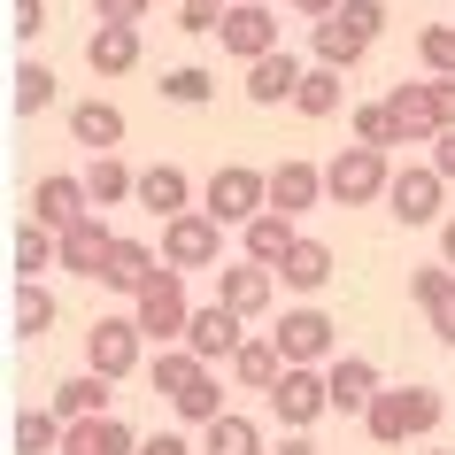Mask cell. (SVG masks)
Wrapping results in <instances>:
<instances>
[{
	"instance_id": "cell-40",
	"label": "cell",
	"mask_w": 455,
	"mask_h": 455,
	"mask_svg": "<svg viewBox=\"0 0 455 455\" xmlns=\"http://www.w3.org/2000/svg\"><path fill=\"white\" fill-rule=\"evenodd\" d=\"M54 93H62V85H54L47 62H24V70H16V116H39V108H54Z\"/></svg>"
},
{
	"instance_id": "cell-38",
	"label": "cell",
	"mask_w": 455,
	"mask_h": 455,
	"mask_svg": "<svg viewBox=\"0 0 455 455\" xmlns=\"http://www.w3.org/2000/svg\"><path fill=\"white\" fill-rule=\"evenodd\" d=\"M209 93H216V77L201 70V62H178V70H163V100H170V108H209Z\"/></svg>"
},
{
	"instance_id": "cell-30",
	"label": "cell",
	"mask_w": 455,
	"mask_h": 455,
	"mask_svg": "<svg viewBox=\"0 0 455 455\" xmlns=\"http://www.w3.org/2000/svg\"><path fill=\"white\" fill-rule=\"evenodd\" d=\"M232 379H240L247 394H270V386L286 379V347H278V339H240V355H232Z\"/></svg>"
},
{
	"instance_id": "cell-6",
	"label": "cell",
	"mask_w": 455,
	"mask_h": 455,
	"mask_svg": "<svg viewBox=\"0 0 455 455\" xmlns=\"http://www.w3.org/2000/svg\"><path fill=\"white\" fill-rule=\"evenodd\" d=\"M132 316H140V332L155 339V347L186 339V324H193V301H186V270H170V263H163V278H155V286H140V293H132Z\"/></svg>"
},
{
	"instance_id": "cell-47",
	"label": "cell",
	"mask_w": 455,
	"mask_h": 455,
	"mask_svg": "<svg viewBox=\"0 0 455 455\" xmlns=\"http://www.w3.org/2000/svg\"><path fill=\"white\" fill-rule=\"evenodd\" d=\"M432 100H440V132L455 124V77H432Z\"/></svg>"
},
{
	"instance_id": "cell-43",
	"label": "cell",
	"mask_w": 455,
	"mask_h": 455,
	"mask_svg": "<svg viewBox=\"0 0 455 455\" xmlns=\"http://www.w3.org/2000/svg\"><path fill=\"white\" fill-rule=\"evenodd\" d=\"M155 0H93V24H147Z\"/></svg>"
},
{
	"instance_id": "cell-2",
	"label": "cell",
	"mask_w": 455,
	"mask_h": 455,
	"mask_svg": "<svg viewBox=\"0 0 455 455\" xmlns=\"http://www.w3.org/2000/svg\"><path fill=\"white\" fill-rule=\"evenodd\" d=\"M379 31H386V0H339L332 16L309 24V54L332 62V70H355L363 54L379 47Z\"/></svg>"
},
{
	"instance_id": "cell-33",
	"label": "cell",
	"mask_w": 455,
	"mask_h": 455,
	"mask_svg": "<svg viewBox=\"0 0 455 455\" xmlns=\"http://www.w3.org/2000/svg\"><path fill=\"white\" fill-rule=\"evenodd\" d=\"M62 440H70V425H62V409H24L16 417V455H62Z\"/></svg>"
},
{
	"instance_id": "cell-9",
	"label": "cell",
	"mask_w": 455,
	"mask_h": 455,
	"mask_svg": "<svg viewBox=\"0 0 455 455\" xmlns=\"http://www.w3.org/2000/svg\"><path fill=\"white\" fill-rule=\"evenodd\" d=\"M140 347H147L140 316H93V332H85V363H93L100 379H132L140 371Z\"/></svg>"
},
{
	"instance_id": "cell-39",
	"label": "cell",
	"mask_w": 455,
	"mask_h": 455,
	"mask_svg": "<svg viewBox=\"0 0 455 455\" xmlns=\"http://www.w3.org/2000/svg\"><path fill=\"white\" fill-rule=\"evenodd\" d=\"M16 332H24V339H47V332H54V293L39 286V278L16 286Z\"/></svg>"
},
{
	"instance_id": "cell-31",
	"label": "cell",
	"mask_w": 455,
	"mask_h": 455,
	"mask_svg": "<svg viewBox=\"0 0 455 455\" xmlns=\"http://www.w3.org/2000/svg\"><path fill=\"white\" fill-rule=\"evenodd\" d=\"M108 386H116V379H100L93 363H85L77 379H62V386H54L47 402L62 409V425H77V417H100V409H108Z\"/></svg>"
},
{
	"instance_id": "cell-12",
	"label": "cell",
	"mask_w": 455,
	"mask_h": 455,
	"mask_svg": "<svg viewBox=\"0 0 455 455\" xmlns=\"http://www.w3.org/2000/svg\"><path fill=\"white\" fill-rule=\"evenodd\" d=\"M409 301L432 316V339L440 347H455V263L440 255V263H425V270H409Z\"/></svg>"
},
{
	"instance_id": "cell-21",
	"label": "cell",
	"mask_w": 455,
	"mask_h": 455,
	"mask_svg": "<svg viewBox=\"0 0 455 455\" xmlns=\"http://www.w3.org/2000/svg\"><path fill=\"white\" fill-rule=\"evenodd\" d=\"M386 108L402 116V140H409V147H432V140H440V100H432V77H425V85H409V77H402V85L386 93Z\"/></svg>"
},
{
	"instance_id": "cell-3",
	"label": "cell",
	"mask_w": 455,
	"mask_h": 455,
	"mask_svg": "<svg viewBox=\"0 0 455 455\" xmlns=\"http://www.w3.org/2000/svg\"><path fill=\"white\" fill-rule=\"evenodd\" d=\"M394 186V163H386V147H339L332 163H324V193H332L339 209H363V201H386Z\"/></svg>"
},
{
	"instance_id": "cell-42",
	"label": "cell",
	"mask_w": 455,
	"mask_h": 455,
	"mask_svg": "<svg viewBox=\"0 0 455 455\" xmlns=\"http://www.w3.org/2000/svg\"><path fill=\"white\" fill-rule=\"evenodd\" d=\"M224 16H232V0H186V8H178V31L216 39V31H224Z\"/></svg>"
},
{
	"instance_id": "cell-10",
	"label": "cell",
	"mask_w": 455,
	"mask_h": 455,
	"mask_svg": "<svg viewBox=\"0 0 455 455\" xmlns=\"http://www.w3.org/2000/svg\"><path fill=\"white\" fill-rule=\"evenodd\" d=\"M240 324H247V316L232 309V301H201L193 324H186V347H193L201 363H232V355H240V339H247Z\"/></svg>"
},
{
	"instance_id": "cell-11",
	"label": "cell",
	"mask_w": 455,
	"mask_h": 455,
	"mask_svg": "<svg viewBox=\"0 0 455 455\" xmlns=\"http://www.w3.org/2000/svg\"><path fill=\"white\" fill-rule=\"evenodd\" d=\"M216 301H232L240 316H263L270 301H278V270L255 263V255H240V263H216Z\"/></svg>"
},
{
	"instance_id": "cell-1",
	"label": "cell",
	"mask_w": 455,
	"mask_h": 455,
	"mask_svg": "<svg viewBox=\"0 0 455 455\" xmlns=\"http://www.w3.org/2000/svg\"><path fill=\"white\" fill-rule=\"evenodd\" d=\"M440 417H448L440 386H379V402L363 409V432L379 448H409V440H432Z\"/></svg>"
},
{
	"instance_id": "cell-44",
	"label": "cell",
	"mask_w": 455,
	"mask_h": 455,
	"mask_svg": "<svg viewBox=\"0 0 455 455\" xmlns=\"http://www.w3.org/2000/svg\"><path fill=\"white\" fill-rule=\"evenodd\" d=\"M8 31H16V39H39V31H47V0H16V8H8Z\"/></svg>"
},
{
	"instance_id": "cell-4",
	"label": "cell",
	"mask_w": 455,
	"mask_h": 455,
	"mask_svg": "<svg viewBox=\"0 0 455 455\" xmlns=\"http://www.w3.org/2000/svg\"><path fill=\"white\" fill-rule=\"evenodd\" d=\"M263 402H270V417L286 432H309L316 417H332V379H324L316 363H286V379L270 386Z\"/></svg>"
},
{
	"instance_id": "cell-15",
	"label": "cell",
	"mask_w": 455,
	"mask_h": 455,
	"mask_svg": "<svg viewBox=\"0 0 455 455\" xmlns=\"http://www.w3.org/2000/svg\"><path fill=\"white\" fill-rule=\"evenodd\" d=\"M332 332H339V324L324 309H286L270 339L286 347V363H332Z\"/></svg>"
},
{
	"instance_id": "cell-20",
	"label": "cell",
	"mask_w": 455,
	"mask_h": 455,
	"mask_svg": "<svg viewBox=\"0 0 455 455\" xmlns=\"http://www.w3.org/2000/svg\"><path fill=\"white\" fill-rule=\"evenodd\" d=\"M293 85H301V62H293L286 47H270V54L247 62V85H240V93L255 100V108H278V100H293Z\"/></svg>"
},
{
	"instance_id": "cell-5",
	"label": "cell",
	"mask_w": 455,
	"mask_h": 455,
	"mask_svg": "<svg viewBox=\"0 0 455 455\" xmlns=\"http://www.w3.org/2000/svg\"><path fill=\"white\" fill-rule=\"evenodd\" d=\"M163 263L170 270H216V263H224V224H216L209 209L163 216Z\"/></svg>"
},
{
	"instance_id": "cell-28",
	"label": "cell",
	"mask_w": 455,
	"mask_h": 455,
	"mask_svg": "<svg viewBox=\"0 0 455 455\" xmlns=\"http://www.w3.org/2000/svg\"><path fill=\"white\" fill-rule=\"evenodd\" d=\"M140 209H147V216H178V209H193V178H186L178 163L140 170Z\"/></svg>"
},
{
	"instance_id": "cell-37",
	"label": "cell",
	"mask_w": 455,
	"mask_h": 455,
	"mask_svg": "<svg viewBox=\"0 0 455 455\" xmlns=\"http://www.w3.org/2000/svg\"><path fill=\"white\" fill-rule=\"evenodd\" d=\"M170 409H178L186 425H209V417H224V379H216V363H209V371H201V379H193Z\"/></svg>"
},
{
	"instance_id": "cell-24",
	"label": "cell",
	"mask_w": 455,
	"mask_h": 455,
	"mask_svg": "<svg viewBox=\"0 0 455 455\" xmlns=\"http://www.w3.org/2000/svg\"><path fill=\"white\" fill-rule=\"evenodd\" d=\"M293 240H301V232H293L286 209H263V216H247V224H240V247L255 255V263H270V270L293 255Z\"/></svg>"
},
{
	"instance_id": "cell-36",
	"label": "cell",
	"mask_w": 455,
	"mask_h": 455,
	"mask_svg": "<svg viewBox=\"0 0 455 455\" xmlns=\"http://www.w3.org/2000/svg\"><path fill=\"white\" fill-rule=\"evenodd\" d=\"M347 132H355L363 147H386V155H394V147H409V140H402V116H394L386 100H363L355 116H347Z\"/></svg>"
},
{
	"instance_id": "cell-7",
	"label": "cell",
	"mask_w": 455,
	"mask_h": 455,
	"mask_svg": "<svg viewBox=\"0 0 455 455\" xmlns=\"http://www.w3.org/2000/svg\"><path fill=\"white\" fill-rule=\"evenodd\" d=\"M201 209H209L216 224H247V216H263V209H270V170L224 163V170L209 178V193H201Z\"/></svg>"
},
{
	"instance_id": "cell-8",
	"label": "cell",
	"mask_w": 455,
	"mask_h": 455,
	"mask_svg": "<svg viewBox=\"0 0 455 455\" xmlns=\"http://www.w3.org/2000/svg\"><path fill=\"white\" fill-rule=\"evenodd\" d=\"M440 201H448V178H440V163H409L394 170V186H386V209H394V224H440Z\"/></svg>"
},
{
	"instance_id": "cell-19",
	"label": "cell",
	"mask_w": 455,
	"mask_h": 455,
	"mask_svg": "<svg viewBox=\"0 0 455 455\" xmlns=\"http://www.w3.org/2000/svg\"><path fill=\"white\" fill-rule=\"evenodd\" d=\"M108 247H116V232L100 224V209H93V216H77L70 232H62V270H70V278H100Z\"/></svg>"
},
{
	"instance_id": "cell-26",
	"label": "cell",
	"mask_w": 455,
	"mask_h": 455,
	"mask_svg": "<svg viewBox=\"0 0 455 455\" xmlns=\"http://www.w3.org/2000/svg\"><path fill=\"white\" fill-rule=\"evenodd\" d=\"M62 448H77V455H140V432L124 425V417H108V409H100V417H77Z\"/></svg>"
},
{
	"instance_id": "cell-50",
	"label": "cell",
	"mask_w": 455,
	"mask_h": 455,
	"mask_svg": "<svg viewBox=\"0 0 455 455\" xmlns=\"http://www.w3.org/2000/svg\"><path fill=\"white\" fill-rule=\"evenodd\" d=\"M440 255L455 263V216H440Z\"/></svg>"
},
{
	"instance_id": "cell-41",
	"label": "cell",
	"mask_w": 455,
	"mask_h": 455,
	"mask_svg": "<svg viewBox=\"0 0 455 455\" xmlns=\"http://www.w3.org/2000/svg\"><path fill=\"white\" fill-rule=\"evenodd\" d=\"M417 62L432 77H455V24H425L417 31Z\"/></svg>"
},
{
	"instance_id": "cell-29",
	"label": "cell",
	"mask_w": 455,
	"mask_h": 455,
	"mask_svg": "<svg viewBox=\"0 0 455 455\" xmlns=\"http://www.w3.org/2000/svg\"><path fill=\"white\" fill-rule=\"evenodd\" d=\"M201 371H209V363L193 355L186 339H170V347H155V363H147V386H155L163 402H178V394H186V386L201 379Z\"/></svg>"
},
{
	"instance_id": "cell-51",
	"label": "cell",
	"mask_w": 455,
	"mask_h": 455,
	"mask_svg": "<svg viewBox=\"0 0 455 455\" xmlns=\"http://www.w3.org/2000/svg\"><path fill=\"white\" fill-rule=\"evenodd\" d=\"M425 455H448V448H425Z\"/></svg>"
},
{
	"instance_id": "cell-45",
	"label": "cell",
	"mask_w": 455,
	"mask_h": 455,
	"mask_svg": "<svg viewBox=\"0 0 455 455\" xmlns=\"http://www.w3.org/2000/svg\"><path fill=\"white\" fill-rule=\"evenodd\" d=\"M432 163H440V178H448V186H455V124H448V132H440V140H432Z\"/></svg>"
},
{
	"instance_id": "cell-23",
	"label": "cell",
	"mask_w": 455,
	"mask_h": 455,
	"mask_svg": "<svg viewBox=\"0 0 455 455\" xmlns=\"http://www.w3.org/2000/svg\"><path fill=\"white\" fill-rule=\"evenodd\" d=\"M70 140L77 147H93V155H116V147H124V108H116V100H77V108H70Z\"/></svg>"
},
{
	"instance_id": "cell-35",
	"label": "cell",
	"mask_w": 455,
	"mask_h": 455,
	"mask_svg": "<svg viewBox=\"0 0 455 455\" xmlns=\"http://www.w3.org/2000/svg\"><path fill=\"white\" fill-rule=\"evenodd\" d=\"M85 186H93V209H116V201H140V170H124L116 155H93Z\"/></svg>"
},
{
	"instance_id": "cell-48",
	"label": "cell",
	"mask_w": 455,
	"mask_h": 455,
	"mask_svg": "<svg viewBox=\"0 0 455 455\" xmlns=\"http://www.w3.org/2000/svg\"><path fill=\"white\" fill-rule=\"evenodd\" d=\"M278 8H293V16H309V24H316V16H332L339 0H278Z\"/></svg>"
},
{
	"instance_id": "cell-52",
	"label": "cell",
	"mask_w": 455,
	"mask_h": 455,
	"mask_svg": "<svg viewBox=\"0 0 455 455\" xmlns=\"http://www.w3.org/2000/svg\"><path fill=\"white\" fill-rule=\"evenodd\" d=\"M62 455H77V448H62Z\"/></svg>"
},
{
	"instance_id": "cell-18",
	"label": "cell",
	"mask_w": 455,
	"mask_h": 455,
	"mask_svg": "<svg viewBox=\"0 0 455 455\" xmlns=\"http://www.w3.org/2000/svg\"><path fill=\"white\" fill-rule=\"evenodd\" d=\"M163 278V247H147V240H116L108 247V263H100V286L108 293H140Z\"/></svg>"
},
{
	"instance_id": "cell-17",
	"label": "cell",
	"mask_w": 455,
	"mask_h": 455,
	"mask_svg": "<svg viewBox=\"0 0 455 455\" xmlns=\"http://www.w3.org/2000/svg\"><path fill=\"white\" fill-rule=\"evenodd\" d=\"M316 201H332V193H324V170H316V163L286 155V163L270 170V209H286V216H309Z\"/></svg>"
},
{
	"instance_id": "cell-22",
	"label": "cell",
	"mask_w": 455,
	"mask_h": 455,
	"mask_svg": "<svg viewBox=\"0 0 455 455\" xmlns=\"http://www.w3.org/2000/svg\"><path fill=\"white\" fill-rule=\"evenodd\" d=\"M85 62H93V77H132L140 70V24H93Z\"/></svg>"
},
{
	"instance_id": "cell-49",
	"label": "cell",
	"mask_w": 455,
	"mask_h": 455,
	"mask_svg": "<svg viewBox=\"0 0 455 455\" xmlns=\"http://www.w3.org/2000/svg\"><path fill=\"white\" fill-rule=\"evenodd\" d=\"M278 455H324V448H316L309 432H286V448H278Z\"/></svg>"
},
{
	"instance_id": "cell-46",
	"label": "cell",
	"mask_w": 455,
	"mask_h": 455,
	"mask_svg": "<svg viewBox=\"0 0 455 455\" xmlns=\"http://www.w3.org/2000/svg\"><path fill=\"white\" fill-rule=\"evenodd\" d=\"M140 455H201V448H186L178 432H155V440H140Z\"/></svg>"
},
{
	"instance_id": "cell-32",
	"label": "cell",
	"mask_w": 455,
	"mask_h": 455,
	"mask_svg": "<svg viewBox=\"0 0 455 455\" xmlns=\"http://www.w3.org/2000/svg\"><path fill=\"white\" fill-rule=\"evenodd\" d=\"M201 455H263V432H255V417L224 409V417L201 425Z\"/></svg>"
},
{
	"instance_id": "cell-14",
	"label": "cell",
	"mask_w": 455,
	"mask_h": 455,
	"mask_svg": "<svg viewBox=\"0 0 455 455\" xmlns=\"http://www.w3.org/2000/svg\"><path fill=\"white\" fill-rule=\"evenodd\" d=\"M31 216H39V224H54V232H70L77 216H93V186H85V178H70V170H54V178H39V186H31Z\"/></svg>"
},
{
	"instance_id": "cell-16",
	"label": "cell",
	"mask_w": 455,
	"mask_h": 455,
	"mask_svg": "<svg viewBox=\"0 0 455 455\" xmlns=\"http://www.w3.org/2000/svg\"><path fill=\"white\" fill-rule=\"evenodd\" d=\"M324 379H332V417H363V409L379 402V363L371 355H332Z\"/></svg>"
},
{
	"instance_id": "cell-34",
	"label": "cell",
	"mask_w": 455,
	"mask_h": 455,
	"mask_svg": "<svg viewBox=\"0 0 455 455\" xmlns=\"http://www.w3.org/2000/svg\"><path fill=\"white\" fill-rule=\"evenodd\" d=\"M54 263H62V232L31 216L24 232H16V278H39V270H54Z\"/></svg>"
},
{
	"instance_id": "cell-27",
	"label": "cell",
	"mask_w": 455,
	"mask_h": 455,
	"mask_svg": "<svg viewBox=\"0 0 455 455\" xmlns=\"http://www.w3.org/2000/svg\"><path fill=\"white\" fill-rule=\"evenodd\" d=\"M278 286L286 293H324L332 286V247L324 240H293V255L278 263Z\"/></svg>"
},
{
	"instance_id": "cell-25",
	"label": "cell",
	"mask_w": 455,
	"mask_h": 455,
	"mask_svg": "<svg viewBox=\"0 0 455 455\" xmlns=\"http://www.w3.org/2000/svg\"><path fill=\"white\" fill-rule=\"evenodd\" d=\"M339 100H347V70L309 62V70H301V85H293V108H301L309 124H324V116H339Z\"/></svg>"
},
{
	"instance_id": "cell-13",
	"label": "cell",
	"mask_w": 455,
	"mask_h": 455,
	"mask_svg": "<svg viewBox=\"0 0 455 455\" xmlns=\"http://www.w3.org/2000/svg\"><path fill=\"white\" fill-rule=\"evenodd\" d=\"M224 54H240V62H255V54L278 47V8L270 0H232V16H224Z\"/></svg>"
}]
</instances>
